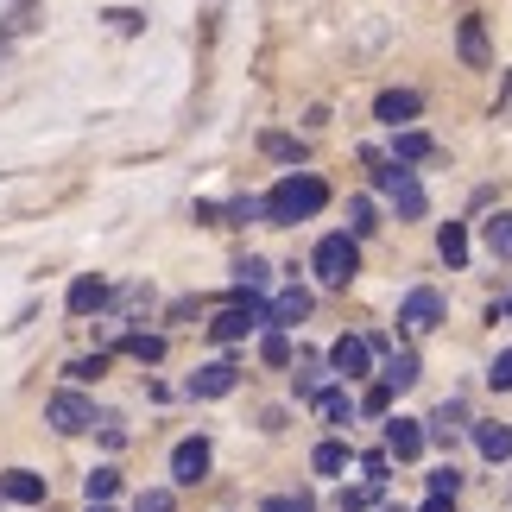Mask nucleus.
<instances>
[{
  "label": "nucleus",
  "mask_w": 512,
  "mask_h": 512,
  "mask_svg": "<svg viewBox=\"0 0 512 512\" xmlns=\"http://www.w3.org/2000/svg\"><path fill=\"white\" fill-rule=\"evenodd\" d=\"M373 114H380L386 127H405V121H418V114H424V95L418 89H386L380 102H373Z\"/></svg>",
  "instance_id": "8"
},
{
  "label": "nucleus",
  "mask_w": 512,
  "mask_h": 512,
  "mask_svg": "<svg viewBox=\"0 0 512 512\" xmlns=\"http://www.w3.org/2000/svg\"><path fill=\"white\" fill-rule=\"evenodd\" d=\"M437 323H443V298H437L430 285H418V291L399 304V329H405V336H430Z\"/></svg>",
  "instance_id": "4"
},
{
  "label": "nucleus",
  "mask_w": 512,
  "mask_h": 512,
  "mask_svg": "<svg viewBox=\"0 0 512 512\" xmlns=\"http://www.w3.org/2000/svg\"><path fill=\"white\" fill-rule=\"evenodd\" d=\"M0 500H19V506H38L45 500V481L38 475H26V468H13L7 481H0Z\"/></svg>",
  "instance_id": "14"
},
{
  "label": "nucleus",
  "mask_w": 512,
  "mask_h": 512,
  "mask_svg": "<svg viewBox=\"0 0 512 512\" xmlns=\"http://www.w3.org/2000/svg\"><path fill=\"white\" fill-rule=\"evenodd\" d=\"M266 279H272V266H266V260H247V266H241V291H260Z\"/></svg>",
  "instance_id": "27"
},
{
  "label": "nucleus",
  "mask_w": 512,
  "mask_h": 512,
  "mask_svg": "<svg viewBox=\"0 0 512 512\" xmlns=\"http://www.w3.org/2000/svg\"><path fill=\"white\" fill-rule=\"evenodd\" d=\"M462 494V475L456 468H437V475H430V500H456Z\"/></svg>",
  "instance_id": "26"
},
{
  "label": "nucleus",
  "mask_w": 512,
  "mask_h": 512,
  "mask_svg": "<svg viewBox=\"0 0 512 512\" xmlns=\"http://www.w3.org/2000/svg\"><path fill=\"white\" fill-rule=\"evenodd\" d=\"M329 203V184H323V177H310V171H291V177H279V184H272L266 190V215H272V222H304V215H317Z\"/></svg>",
  "instance_id": "1"
},
{
  "label": "nucleus",
  "mask_w": 512,
  "mask_h": 512,
  "mask_svg": "<svg viewBox=\"0 0 512 512\" xmlns=\"http://www.w3.org/2000/svg\"><path fill=\"white\" fill-rule=\"evenodd\" d=\"M456 51H462V64H468V70H487V32H481V19H462Z\"/></svg>",
  "instance_id": "13"
},
{
  "label": "nucleus",
  "mask_w": 512,
  "mask_h": 512,
  "mask_svg": "<svg viewBox=\"0 0 512 512\" xmlns=\"http://www.w3.org/2000/svg\"><path fill=\"white\" fill-rule=\"evenodd\" d=\"M260 512H317V506H310V500H291V494H272Z\"/></svg>",
  "instance_id": "29"
},
{
  "label": "nucleus",
  "mask_w": 512,
  "mask_h": 512,
  "mask_svg": "<svg viewBox=\"0 0 512 512\" xmlns=\"http://www.w3.org/2000/svg\"><path fill=\"white\" fill-rule=\"evenodd\" d=\"M260 354H266L272 367H285V361H291V336H285V329H266V336H260Z\"/></svg>",
  "instance_id": "25"
},
{
  "label": "nucleus",
  "mask_w": 512,
  "mask_h": 512,
  "mask_svg": "<svg viewBox=\"0 0 512 512\" xmlns=\"http://www.w3.org/2000/svg\"><path fill=\"white\" fill-rule=\"evenodd\" d=\"M89 512H114V506H89Z\"/></svg>",
  "instance_id": "34"
},
{
  "label": "nucleus",
  "mask_w": 512,
  "mask_h": 512,
  "mask_svg": "<svg viewBox=\"0 0 512 512\" xmlns=\"http://www.w3.org/2000/svg\"><path fill=\"white\" fill-rule=\"evenodd\" d=\"M310 266H317V279H323V285H348V279H354V266H361V247H354L348 234H323L317 253H310Z\"/></svg>",
  "instance_id": "2"
},
{
  "label": "nucleus",
  "mask_w": 512,
  "mask_h": 512,
  "mask_svg": "<svg viewBox=\"0 0 512 512\" xmlns=\"http://www.w3.org/2000/svg\"><path fill=\"white\" fill-rule=\"evenodd\" d=\"M437 253H443L449 266H468V228H462V222H449V228L437 234Z\"/></svg>",
  "instance_id": "18"
},
{
  "label": "nucleus",
  "mask_w": 512,
  "mask_h": 512,
  "mask_svg": "<svg viewBox=\"0 0 512 512\" xmlns=\"http://www.w3.org/2000/svg\"><path fill=\"white\" fill-rule=\"evenodd\" d=\"M386 392H405V386H418V354H392V361H386V380H380Z\"/></svg>",
  "instance_id": "16"
},
{
  "label": "nucleus",
  "mask_w": 512,
  "mask_h": 512,
  "mask_svg": "<svg viewBox=\"0 0 512 512\" xmlns=\"http://www.w3.org/2000/svg\"><path fill=\"white\" fill-rule=\"evenodd\" d=\"M310 462H317V475H342V468H348V449L342 443H317V456H310Z\"/></svg>",
  "instance_id": "24"
},
{
  "label": "nucleus",
  "mask_w": 512,
  "mask_h": 512,
  "mask_svg": "<svg viewBox=\"0 0 512 512\" xmlns=\"http://www.w3.org/2000/svg\"><path fill=\"white\" fill-rule=\"evenodd\" d=\"M114 487H121V475H114V468H95V475L83 481V494H89V506H108Z\"/></svg>",
  "instance_id": "21"
},
{
  "label": "nucleus",
  "mask_w": 512,
  "mask_h": 512,
  "mask_svg": "<svg viewBox=\"0 0 512 512\" xmlns=\"http://www.w3.org/2000/svg\"><path fill=\"white\" fill-rule=\"evenodd\" d=\"M266 152H272V159H298V140H285V133H266Z\"/></svg>",
  "instance_id": "31"
},
{
  "label": "nucleus",
  "mask_w": 512,
  "mask_h": 512,
  "mask_svg": "<svg viewBox=\"0 0 512 512\" xmlns=\"http://www.w3.org/2000/svg\"><path fill=\"white\" fill-rule=\"evenodd\" d=\"M487 247H494V260H512V209H500L487 222Z\"/></svg>",
  "instance_id": "19"
},
{
  "label": "nucleus",
  "mask_w": 512,
  "mask_h": 512,
  "mask_svg": "<svg viewBox=\"0 0 512 512\" xmlns=\"http://www.w3.org/2000/svg\"><path fill=\"white\" fill-rule=\"evenodd\" d=\"M386 449H392L399 462H411V456L424 449V424H418V418H392V424H386Z\"/></svg>",
  "instance_id": "12"
},
{
  "label": "nucleus",
  "mask_w": 512,
  "mask_h": 512,
  "mask_svg": "<svg viewBox=\"0 0 512 512\" xmlns=\"http://www.w3.org/2000/svg\"><path fill=\"white\" fill-rule=\"evenodd\" d=\"M304 317H310V291H298V285L279 291V298L266 304V323H272V329H298Z\"/></svg>",
  "instance_id": "10"
},
{
  "label": "nucleus",
  "mask_w": 512,
  "mask_h": 512,
  "mask_svg": "<svg viewBox=\"0 0 512 512\" xmlns=\"http://www.w3.org/2000/svg\"><path fill=\"white\" fill-rule=\"evenodd\" d=\"M45 418H51V430H64V437H76V430H89V424H95V405L83 399V392H51Z\"/></svg>",
  "instance_id": "5"
},
{
  "label": "nucleus",
  "mask_w": 512,
  "mask_h": 512,
  "mask_svg": "<svg viewBox=\"0 0 512 512\" xmlns=\"http://www.w3.org/2000/svg\"><path fill=\"white\" fill-rule=\"evenodd\" d=\"M203 475H209V443L203 437H184V443L171 449V481L177 487H196Z\"/></svg>",
  "instance_id": "6"
},
{
  "label": "nucleus",
  "mask_w": 512,
  "mask_h": 512,
  "mask_svg": "<svg viewBox=\"0 0 512 512\" xmlns=\"http://www.w3.org/2000/svg\"><path fill=\"white\" fill-rule=\"evenodd\" d=\"M487 380H494L500 392H512V348L500 354V361H494V367H487Z\"/></svg>",
  "instance_id": "28"
},
{
  "label": "nucleus",
  "mask_w": 512,
  "mask_h": 512,
  "mask_svg": "<svg viewBox=\"0 0 512 512\" xmlns=\"http://www.w3.org/2000/svg\"><path fill=\"white\" fill-rule=\"evenodd\" d=\"M127 348H133V354H140V361H159V354H165V342H159V336H133Z\"/></svg>",
  "instance_id": "30"
},
{
  "label": "nucleus",
  "mask_w": 512,
  "mask_h": 512,
  "mask_svg": "<svg viewBox=\"0 0 512 512\" xmlns=\"http://www.w3.org/2000/svg\"><path fill=\"white\" fill-rule=\"evenodd\" d=\"M506 317H512V298H506Z\"/></svg>",
  "instance_id": "35"
},
{
  "label": "nucleus",
  "mask_w": 512,
  "mask_h": 512,
  "mask_svg": "<svg viewBox=\"0 0 512 512\" xmlns=\"http://www.w3.org/2000/svg\"><path fill=\"white\" fill-rule=\"evenodd\" d=\"M430 152H437V146H430V133L411 127V133H399V159H392V165H418V159H430Z\"/></svg>",
  "instance_id": "20"
},
{
  "label": "nucleus",
  "mask_w": 512,
  "mask_h": 512,
  "mask_svg": "<svg viewBox=\"0 0 512 512\" xmlns=\"http://www.w3.org/2000/svg\"><path fill=\"white\" fill-rule=\"evenodd\" d=\"M329 367H336V373H342V380H361V373L373 367V348H367L361 336H342L336 348H329Z\"/></svg>",
  "instance_id": "9"
},
{
  "label": "nucleus",
  "mask_w": 512,
  "mask_h": 512,
  "mask_svg": "<svg viewBox=\"0 0 512 512\" xmlns=\"http://www.w3.org/2000/svg\"><path fill=\"white\" fill-rule=\"evenodd\" d=\"M222 392H234V367L228 361H209L190 373V399H222Z\"/></svg>",
  "instance_id": "11"
},
{
  "label": "nucleus",
  "mask_w": 512,
  "mask_h": 512,
  "mask_svg": "<svg viewBox=\"0 0 512 512\" xmlns=\"http://www.w3.org/2000/svg\"><path fill=\"white\" fill-rule=\"evenodd\" d=\"M140 512H171V494H165V487H152V494H140Z\"/></svg>",
  "instance_id": "32"
},
{
  "label": "nucleus",
  "mask_w": 512,
  "mask_h": 512,
  "mask_svg": "<svg viewBox=\"0 0 512 512\" xmlns=\"http://www.w3.org/2000/svg\"><path fill=\"white\" fill-rule=\"evenodd\" d=\"M373 228H380V222H373V203L354 196V203H348V241H361V234H373Z\"/></svg>",
  "instance_id": "22"
},
{
  "label": "nucleus",
  "mask_w": 512,
  "mask_h": 512,
  "mask_svg": "<svg viewBox=\"0 0 512 512\" xmlns=\"http://www.w3.org/2000/svg\"><path fill=\"white\" fill-rule=\"evenodd\" d=\"M102 298H108V285H102V279H76V285H70V310H76V317L102 310Z\"/></svg>",
  "instance_id": "17"
},
{
  "label": "nucleus",
  "mask_w": 512,
  "mask_h": 512,
  "mask_svg": "<svg viewBox=\"0 0 512 512\" xmlns=\"http://www.w3.org/2000/svg\"><path fill=\"white\" fill-rule=\"evenodd\" d=\"M424 512H456V500H424Z\"/></svg>",
  "instance_id": "33"
},
{
  "label": "nucleus",
  "mask_w": 512,
  "mask_h": 512,
  "mask_svg": "<svg viewBox=\"0 0 512 512\" xmlns=\"http://www.w3.org/2000/svg\"><path fill=\"white\" fill-rule=\"evenodd\" d=\"M260 323H266V310H260V304H253V298H247V304H228V310H222V317H215V323H209V336H215V342H241V336H247V329H260Z\"/></svg>",
  "instance_id": "7"
},
{
  "label": "nucleus",
  "mask_w": 512,
  "mask_h": 512,
  "mask_svg": "<svg viewBox=\"0 0 512 512\" xmlns=\"http://www.w3.org/2000/svg\"><path fill=\"white\" fill-rule=\"evenodd\" d=\"M373 177H380V190L392 196V209H399L405 222H418V215L430 209V196H424V184H418V177H411L405 165H380V171H373Z\"/></svg>",
  "instance_id": "3"
},
{
  "label": "nucleus",
  "mask_w": 512,
  "mask_h": 512,
  "mask_svg": "<svg viewBox=\"0 0 512 512\" xmlns=\"http://www.w3.org/2000/svg\"><path fill=\"white\" fill-rule=\"evenodd\" d=\"M475 449H481L487 462H506L512 456V430L506 424H475Z\"/></svg>",
  "instance_id": "15"
},
{
  "label": "nucleus",
  "mask_w": 512,
  "mask_h": 512,
  "mask_svg": "<svg viewBox=\"0 0 512 512\" xmlns=\"http://www.w3.org/2000/svg\"><path fill=\"white\" fill-rule=\"evenodd\" d=\"M317 405H323L329 424H348L354 418V399H348V392H317Z\"/></svg>",
  "instance_id": "23"
}]
</instances>
